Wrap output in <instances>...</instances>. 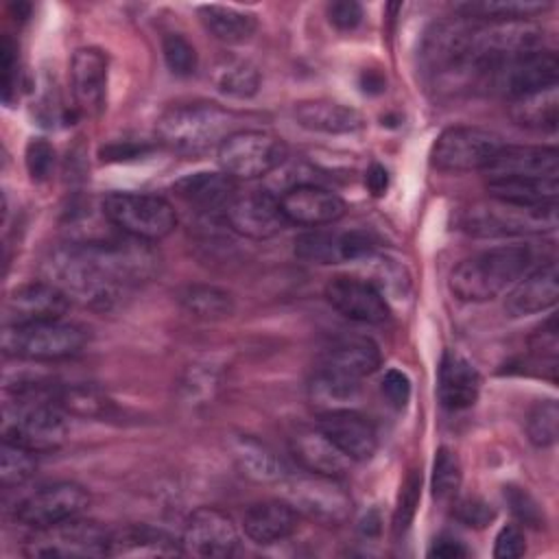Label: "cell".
<instances>
[{
	"label": "cell",
	"instance_id": "1",
	"mask_svg": "<svg viewBox=\"0 0 559 559\" xmlns=\"http://www.w3.org/2000/svg\"><path fill=\"white\" fill-rule=\"evenodd\" d=\"M157 253L148 242L124 240H83L68 242L44 260L46 282L61 288L70 301L96 310H109L138 282L157 271Z\"/></svg>",
	"mask_w": 559,
	"mask_h": 559
},
{
	"label": "cell",
	"instance_id": "2",
	"mask_svg": "<svg viewBox=\"0 0 559 559\" xmlns=\"http://www.w3.org/2000/svg\"><path fill=\"white\" fill-rule=\"evenodd\" d=\"M57 386L44 380L17 382L13 400L4 406L2 441L22 445L35 454L63 445L68 437L66 411L59 406Z\"/></svg>",
	"mask_w": 559,
	"mask_h": 559
},
{
	"label": "cell",
	"instance_id": "3",
	"mask_svg": "<svg viewBox=\"0 0 559 559\" xmlns=\"http://www.w3.org/2000/svg\"><path fill=\"white\" fill-rule=\"evenodd\" d=\"M240 118L214 103L175 105L162 114L155 133L170 151L183 155H199L216 148L238 129Z\"/></svg>",
	"mask_w": 559,
	"mask_h": 559
},
{
	"label": "cell",
	"instance_id": "4",
	"mask_svg": "<svg viewBox=\"0 0 559 559\" xmlns=\"http://www.w3.org/2000/svg\"><path fill=\"white\" fill-rule=\"evenodd\" d=\"M533 255L526 245H500L465 258L450 275V290L463 301H489L513 286Z\"/></svg>",
	"mask_w": 559,
	"mask_h": 559
},
{
	"label": "cell",
	"instance_id": "5",
	"mask_svg": "<svg viewBox=\"0 0 559 559\" xmlns=\"http://www.w3.org/2000/svg\"><path fill=\"white\" fill-rule=\"evenodd\" d=\"M103 214L120 234L144 242H157L177 227L175 207L153 192H109Z\"/></svg>",
	"mask_w": 559,
	"mask_h": 559
},
{
	"label": "cell",
	"instance_id": "6",
	"mask_svg": "<svg viewBox=\"0 0 559 559\" xmlns=\"http://www.w3.org/2000/svg\"><path fill=\"white\" fill-rule=\"evenodd\" d=\"M85 341V330L63 319L4 325L2 332V349L7 356L37 362L70 358L83 349Z\"/></svg>",
	"mask_w": 559,
	"mask_h": 559
},
{
	"label": "cell",
	"instance_id": "7",
	"mask_svg": "<svg viewBox=\"0 0 559 559\" xmlns=\"http://www.w3.org/2000/svg\"><path fill=\"white\" fill-rule=\"evenodd\" d=\"M109 533L94 520L72 518L46 528H35V533L24 542L26 557L46 559H87L107 557Z\"/></svg>",
	"mask_w": 559,
	"mask_h": 559
},
{
	"label": "cell",
	"instance_id": "8",
	"mask_svg": "<svg viewBox=\"0 0 559 559\" xmlns=\"http://www.w3.org/2000/svg\"><path fill=\"white\" fill-rule=\"evenodd\" d=\"M218 164L231 179H258L280 168L288 155L286 142L264 129H238L218 146Z\"/></svg>",
	"mask_w": 559,
	"mask_h": 559
},
{
	"label": "cell",
	"instance_id": "9",
	"mask_svg": "<svg viewBox=\"0 0 559 559\" xmlns=\"http://www.w3.org/2000/svg\"><path fill=\"white\" fill-rule=\"evenodd\" d=\"M284 500H288L297 513H304L323 524H343L352 518L354 502L341 478L304 472L297 476H284Z\"/></svg>",
	"mask_w": 559,
	"mask_h": 559
},
{
	"label": "cell",
	"instance_id": "10",
	"mask_svg": "<svg viewBox=\"0 0 559 559\" xmlns=\"http://www.w3.org/2000/svg\"><path fill=\"white\" fill-rule=\"evenodd\" d=\"M502 146L504 142L496 131L459 124L439 133L430 148V164L443 173L485 170Z\"/></svg>",
	"mask_w": 559,
	"mask_h": 559
},
{
	"label": "cell",
	"instance_id": "11",
	"mask_svg": "<svg viewBox=\"0 0 559 559\" xmlns=\"http://www.w3.org/2000/svg\"><path fill=\"white\" fill-rule=\"evenodd\" d=\"M557 227V203L539 207H522L491 199L478 203L463 216V229L474 236H520L542 234Z\"/></svg>",
	"mask_w": 559,
	"mask_h": 559
},
{
	"label": "cell",
	"instance_id": "12",
	"mask_svg": "<svg viewBox=\"0 0 559 559\" xmlns=\"http://www.w3.org/2000/svg\"><path fill=\"white\" fill-rule=\"evenodd\" d=\"M90 504V491L72 480L44 485L15 507V520L28 528H46L79 518Z\"/></svg>",
	"mask_w": 559,
	"mask_h": 559
},
{
	"label": "cell",
	"instance_id": "13",
	"mask_svg": "<svg viewBox=\"0 0 559 559\" xmlns=\"http://www.w3.org/2000/svg\"><path fill=\"white\" fill-rule=\"evenodd\" d=\"M223 218L234 234L251 240L273 238L288 225L280 205V197L269 190L236 192L234 199L225 205Z\"/></svg>",
	"mask_w": 559,
	"mask_h": 559
},
{
	"label": "cell",
	"instance_id": "14",
	"mask_svg": "<svg viewBox=\"0 0 559 559\" xmlns=\"http://www.w3.org/2000/svg\"><path fill=\"white\" fill-rule=\"evenodd\" d=\"M181 548L183 555L203 559L229 557L238 548V528L225 511L216 507H199L183 524Z\"/></svg>",
	"mask_w": 559,
	"mask_h": 559
},
{
	"label": "cell",
	"instance_id": "15",
	"mask_svg": "<svg viewBox=\"0 0 559 559\" xmlns=\"http://www.w3.org/2000/svg\"><path fill=\"white\" fill-rule=\"evenodd\" d=\"M557 74H559L557 55L546 48H535V50L520 52L511 57L507 63H502L500 70L493 74L489 90L511 100L522 94L557 85Z\"/></svg>",
	"mask_w": 559,
	"mask_h": 559
},
{
	"label": "cell",
	"instance_id": "16",
	"mask_svg": "<svg viewBox=\"0 0 559 559\" xmlns=\"http://www.w3.org/2000/svg\"><path fill=\"white\" fill-rule=\"evenodd\" d=\"M280 205L288 223L310 229L336 223L345 214V201L336 192L308 181L286 188Z\"/></svg>",
	"mask_w": 559,
	"mask_h": 559
},
{
	"label": "cell",
	"instance_id": "17",
	"mask_svg": "<svg viewBox=\"0 0 559 559\" xmlns=\"http://www.w3.org/2000/svg\"><path fill=\"white\" fill-rule=\"evenodd\" d=\"M325 299L336 312L358 323H382L389 317L384 295L365 277L334 275L325 284Z\"/></svg>",
	"mask_w": 559,
	"mask_h": 559
},
{
	"label": "cell",
	"instance_id": "18",
	"mask_svg": "<svg viewBox=\"0 0 559 559\" xmlns=\"http://www.w3.org/2000/svg\"><path fill=\"white\" fill-rule=\"evenodd\" d=\"M317 428L352 461H369L378 450V432L373 424L354 408L321 413Z\"/></svg>",
	"mask_w": 559,
	"mask_h": 559
},
{
	"label": "cell",
	"instance_id": "19",
	"mask_svg": "<svg viewBox=\"0 0 559 559\" xmlns=\"http://www.w3.org/2000/svg\"><path fill=\"white\" fill-rule=\"evenodd\" d=\"M70 297L50 282H28L17 286L4 304V325H22L48 319H63Z\"/></svg>",
	"mask_w": 559,
	"mask_h": 559
},
{
	"label": "cell",
	"instance_id": "20",
	"mask_svg": "<svg viewBox=\"0 0 559 559\" xmlns=\"http://www.w3.org/2000/svg\"><path fill=\"white\" fill-rule=\"evenodd\" d=\"M70 87L85 116H98L107 100V57L98 48H79L70 59Z\"/></svg>",
	"mask_w": 559,
	"mask_h": 559
},
{
	"label": "cell",
	"instance_id": "21",
	"mask_svg": "<svg viewBox=\"0 0 559 559\" xmlns=\"http://www.w3.org/2000/svg\"><path fill=\"white\" fill-rule=\"evenodd\" d=\"M487 179H544L559 177V153L555 146H511L504 144L485 168Z\"/></svg>",
	"mask_w": 559,
	"mask_h": 559
},
{
	"label": "cell",
	"instance_id": "22",
	"mask_svg": "<svg viewBox=\"0 0 559 559\" xmlns=\"http://www.w3.org/2000/svg\"><path fill=\"white\" fill-rule=\"evenodd\" d=\"M559 299V271L557 262L546 264L524 273L504 299V312L509 317H528L552 308Z\"/></svg>",
	"mask_w": 559,
	"mask_h": 559
},
{
	"label": "cell",
	"instance_id": "23",
	"mask_svg": "<svg viewBox=\"0 0 559 559\" xmlns=\"http://www.w3.org/2000/svg\"><path fill=\"white\" fill-rule=\"evenodd\" d=\"M183 555L181 539L151 524H127L109 533L107 557H175Z\"/></svg>",
	"mask_w": 559,
	"mask_h": 559
},
{
	"label": "cell",
	"instance_id": "24",
	"mask_svg": "<svg viewBox=\"0 0 559 559\" xmlns=\"http://www.w3.org/2000/svg\"><path fill=\"white\" fill-rule=\"evenodd\" d=\"M299 513L288 500H262L251 504L242 515L245 535L260 546L284 542L297 531Z\"/></svg>",
	"mask_w": 559,
	"mask_h": 559
},
{
	"label": "cell",
	"instance_id": "25",
	"mask_svg": "<svg viewBox=\"0 0 559 559\" xmlns=\"http://www.w3.org/2000/svg\"><path fill=\"white\" fill-rule=\"evenodd\" d=\"M380 365V349L367 336H345L334 341L321 356L317 369L360 382Z\"/></svg>",
	"mask_w": 559,
	"mask_h": 559
},
{
	"label": "cell",
	"instance_id": "26",
	"mask_svg": "<svg viewBox=\"0 0 559 559\" xmlns=\"http://www.w3.org/2000/svg\"><path fill=\"white\" fill-rule=\"evenodd\" d=\"M293 116L299 127L325 135L356 133L365 127V118L358 109L332 98L299 100L293 109Z\"/></svg>",
	"mask_w": 559,
	"mask_h": 559
},
{
	"label": "cell",
	"instance_id": "27",
	"mask_svg": "<svg viewBox=\"0 0 559 559\" xmlns=\"http://www.w3.org/2000/svg\"><path fill=\"white\" fill-rule=\"evenodd\" d=\"M439 402L448 411H465L474 406L480 393V376L476 367L456 352H445L437 376Z\"/></svg>",
	"mask_w": 559,
	"mask_h": 559
},
{
	"label": "cell",
	"instance_id": "28",
	"mask_svg": "<svg viewBox=\"0 0 559 559\" xmlns=\"http://www.w3.org/2000/svg\"><path fill=\"white\" fill-rule=\"evenodd\" d=\"M290 452L306 472L314 474L341 478L352 465V461L319 428L297 430L290 439Z\"/></svg>",
	"mask_w": 559,
	"mask_h": 559
},
{
	"label": "cell",
	"instance_id": "29",
	"mask_svg": "<svg viewBox=\"0 0 559 559\" xmlns=\"http://www.w3.org/2000/svg\"><path fill=\"white\" fill-rule=\"evenodd\" d=\"M173 190L186 201L192 203L205 212L225 210V205L234 199L236 179H231L225 173H192L181 177Z\"/></svg>",
	"mask_w": 559,
	"mask_h": 559
},
{
	"label": "cell",
	"instance_id": "30",
	"mask_svg": "<svg viewBox=\"0 0 559 559\" xmlns=\"http://www.w3.org/2000/svg\"><path fill=\"white\" fill-rule=\"evenodd\" d=\"M487 194L496 201L522 205V207H539L557 203L559 192V177H544V179H487L485 181Z\"/></svg>",
	"mask_w": 559,
	"mask_h": 559
},
{
	"label": "cell",
	"instance_id": "31",
	"mask_svg": "<svg viewBox=\"0 0 559 559\" xmlns=\"http://www.w3.org/2000/svg\"><path fill=\"white\" fill-rule=\"evenodd\" d=\"M231 454L238 469L255 483H282L286 476L282 459L264 441L251 435L234 437Z\"/></svg>",
	"mask_w": 559,
	"mask_h": 559
},
{
	"label": "cell",
	"instance_id": "32",
	"mask_svg": "<svg viewBox=\"0 0 559 559\" xmlns=\"http://www.w3.org/2000/svg\"><path fill=\"white\" fill-rule=\"evenodd\" d=\"M509 116L520 127L535 129V131H555L557 122H559L557 85L511 98Z\"/></svg>",
	"mask_w": 559,
	"mask_h": 559
},
{
	"label": "cell",
	"instance_id": "33",
	"mask_svg": "<svg viewBox=\"0 0 559 559\" xmlns=\"http://www.w3.org/2000/svg\"><path fill=\"white\" fill-rule=\"evenodd\" d=\"M199 17L205 31L223 44H245L253 37L258 28V20L253 13L223 4L199 7Z\"/></svg>",
	"mask_w": 559,
	"mask_h": 559
},
{
	"label": "cell",
	"instance_id": "34",
	"mask_svg": "<svg viewBox=\"0 0 559 559\" xmlns=\"http://www.w3.org/2000/svg\"><path fill=\"white\" fill-rule=\"evenodd\" d=\"M177 299L181 308L203 321H221L234 314V295L214 284H186L179 288Z\"/></svg>",
	"mask_w": 559,
	"mask_h": 559
},
{
	"label": "cell",
	"instance_id": "35",
	"mask_svg": "<svg viewBox=\"0 0 559 559\" xmlns=\"http://www.w3.org/2000/svg\"><path fill=\"white\" fill-rule=\"evenodd\" d=\"M308 397L312 406L319 411V415L330 411L354 408V404L360 397V382L341 378L323 369H314L308 382Z\"/></svg>",
	"mask_w": 559,
	"mask_h": 559
},
{
	"label": "cell",
	"instance_id": "36",
	"mask_svg": "<svg viewBox=\"0 0 559 559\" xmlns=\"http://www.w3.org/2000/svg\"><path fill=\"white\" fill-rule=\"evenodd\" d=\"M550 9V2L539 0H467L454 4V11L463 20L474 22H502V20H528Z\"/></svg>",
	"mask_w": 559,
	"mask_h": 559
},
{
	"label": "cell",
	"instance_id": "37",
	"mask_svg": "<svg viewBox=\"0 0 559 559\" xmlns=\"http://www.w3.org/2000/svg\"><path fill=\"white\" fill-rule=\"evenodd\" d=\"M212 83L229 98H251L258 94L262 76L253 61L242 57H223L212 70Z\"/></svg>",
	"mask_w": 559,
	"mask_h": 559
},
{
	"label": "cell",
	"instance_id": "38",
	"mask_svg": "<svg viewBox=\"0 0 559 559\" xmlns=\"http://www.w3.org/2000/svg\"><path fill=\"white\" fill-rule=\"evenodd\" d=\"M295 255L312 264H336L343 262L341 234L310 229L295 238Z\"/></svg>",
	"mask_w": 559,
	"mask_h": 559
},
{
	"label": "cell",
	"instance_id": "39",
	"mask_svg": "<svg viewBox=\"0 0 559 559\" xmlns=\"http://www.w3.org/2000/svg\"><path fill=\"white\" fill-rule=\"evenodd\" d=\"M59 406L79 417H96L105 413L107 408V397L92 384H68V386H57L55 393Z\"/></svg>",
	"mask_w": 559,
	"mask_h": 559
},
{
	"label": "cell",
	"instance_id": "40",
	"mask_svg": "<svg viewBox=\"0 0 559 559\" xmlns=\"http://www.w3.org/2000/svg\"><path fill=\"white\" fill-rule=\"evenodd\" d=\"M526 435L535 448H550L557 441L559 406L555 400H542L528 411Z\"/></svg>",
	"mask_w": 559,
	"mask_h": 559
},
{
	"label": "cell",
	"instance_id": "41",
	"mask_svg": "<svg viewBox=\"0 0 559 559\" xmlns=\"http://www.w3.org/2000/svg\"><path fill=\"white\" fill-rule=\"evenodd\" d=\"M37 467V459L35 452L2 441V450H0V483L2 487H15L26 483Z\"/></svg>",
	"mask_w": 559,
	"mask_h": 559
},
{
	"label": "cell",
	"instance_id": "42",
	"mask_svg": "<svg viewBox=\"0 0 559 559\" xmlns=\"http://www.w3.org/2000/svg\"><path fill=\"white\" fill-rule=\"evenodd\" d=\"M461 463L450 448H439L432 465V493L439 500L452 498L461 487Z\"/></svg>",
	"mask_w": 559,
	"mask_h": 559
},
{
	"label": "cell",
	"instance_id": "43",
	"mask_svg": "<svg viewBox=\"0 0 559 559\" xmlns=\"http://www.w3.org/2000/svg\"><path fill=\"white\" fill-rule=\"evenodd\" d=\"M162 55L168 70L175 76H190L197 72L199 57L194 46L179 33H166L162 37Z\"/></svg>",
	"mask_w": 559,
	"mask_h": 559
},
{
	"label": "cell",
	"instance_id": "44",
	"mask_svg": "<svg viewBox=\"0 0 559 559\" xmlns=\"http://www.w3.org/2000/svg\"><path fill=\"white\" fill-rule=\"evenodd\" d=\"M419 489H421V472L411 469V474L402 483V491H400L397 509H395V518H393V526L397 533L408 528V524L415 515V509L419 504Z\"/></svg>",
	"mask_w": 559,
	"mask_h": 559
},
{
	"label": "cell",
	"instance_id": "45",
	"mask_svg": "<svg viewBox=\"0 0 559 559\" xmlns=\"http://www.w3.org/2000/svg\"><path fill=\"white\" fill-rule=\"evenodd\" d=\"M504 500L511 509V513L526 526H533V528H539L544 526V513L539 509V504L533 500V496L522 489V487H515V485H507L504 487Z\"/></svg>",
	"mask_w": 559,
	"mask_h": 559
},
{
	"label": "cell",
	"instance_id": "46",
	"mask_svg": "<svg viewBox=\"0 0 559 559\" xmlns=\"http://www.w3.org/2000/svg\"><path fill=\"white\" fill-rule=\"evenodd\" d=\"M24 159H26V168H28L31 179L44 181V179L50 177V173L55 168V148L48 140L33 138L26 144Z\"/></svg>",
	"mask_w": 559,
	"mask_h": 559
},
{
	"label": "cell",
	"instance_id": "47",
	"mask_svg": "<svg viewBox=\"0 0 559 559\" xmlns=\"http://www.w3.org/2000/svg\"><path fill=\"white\" fill-rule=\"evenodd\" d=\"M454 518L465 524V526H474V528H483L487 526L493 518H496V511L489 502H485L483 498H476V496H467V498H461L456 504H454Z\"/></svg>",
	"mask_w": 559,
	"mask_h": 559
},
{
	"label": "cell",
	"instance_id": "48",
	"mask_svg": "<svg viewBox=\"0 0 559 559\" xmlns=\"http://www.w3.org/2000/svg\"><path fill=\"white\" fill-rule=\"evenodd\" d=\"M382 395L386 397V402L402 411L411 397V380L404 371L400 369H389L382 378Z\"/></svg>",
	"mask_w": 559,
	"mask_h": 559
},
{
	"label": "cell",
	"instance_id": "49",
	"mask_svg": "<svg viewBox=\"0 0 559 559\" xmlns=\"http://www.w3.org/2000/svg\"><path fill=\"white\" fill-rule=\"evenodd\" d=\"M524 552H526L524 533L518 526H513V524L502 526L500 533L496 535L493 557L496 559H515V557H522Z\"/></svg>",
	"mask_w": 559,
	"mask_h": 559
},
{
	"label": "cell",
	"instance_id": "50",
	"mask_svg": "<svg viewBox=\"0 0 559 559\" xmlns=\"http://www.w3.org/2000/svg\"><path fill=\"white\" fill-rule=\"evenodd\" d=\"M328 20L338 31H354L362 22V7L354 0H336L328 4Z\"/></svg>",
	"mask_w": 559,
	"mask_h": 559
},
{
	"label": "cell",
	"instance_id": "51",
	"mask_svg": "<svg viewBox=\"0 0 559 559\" xmlns=\"http://www.w3.org/2000/svg\"><path fill=\"white\" fill-rule=\"evenodd\" d=\"M531 349L539 358H548L555 365L557 349H559V336H557V319L550 317L533 336H531Z\"/></svg>",
	"mask_w": 559,
	"mask_h": 559
},
{
	"label": "cell",
	"instance_id": "52",
	"mask_svg": "<svg viewBox=\"0 0 559 559\" xmlns=\"http://www.w3.org/2000/svg\"><path fill=\"white\" fill-rule=\"evenodd\" d=\"M0 63H2V96L9 103L11 92L17 85V48L9 37H2Z\"/></svg>",
	"mask_w": 559,
	"mask_h": 559
},
{
	"label": "cell",
	"instance_id": "53",
	"mask_svg": "<svg viewBox=\"0 0 559 559\" xmlns=\"http://www.w3.org/2000/svg\"><path fill=\"white\" fill-rule=\"evenodd\" d=\"M430 557H439V559H459V557H467V548L463 546V542L441 535L439 539H435L432 548L428 550Z\"/></svg>",
	"mask_w": 559,
	"mask_h": 559
},
{
	"label": "cell",
	"instance_id": "54",
	"mask_svg": "<svg viewBox=\"0 0 559 559\" xmlns=\"http://www.w3.org/2000/svg\"><path fill=\"white\" fill-rule=\"evenodd\" d=\"M386 183H389V177H386V170L380 166V164H373L367 173V186L369 190L380 197L384 190H386Z\"/></svg>",
	"mask_w": 559,
	"mask_h": 559
}]
</instances>
